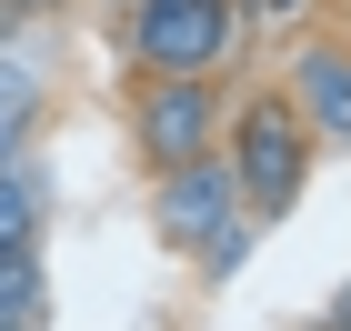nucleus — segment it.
I'll list each match as a JSON object with an SVG mask.
<instances>
[{
  "label": "nucleus",
  "mask_w": 351,
  "mask_h": 331,
  "mask_svg": "<svg viewBox=\"0 0 351 331\" xmlns=\"http://www.w3.org/2000/svg\"><path fill=\"white\" fill-rule=\"evenodd\" d=\"M311 161H322V140H311V121L291 110V90L231 101V121H221V171H231V191H241L251 221L291 211V201L311 191Z\"/></svg>",
  "instance_id": "f257e3e1"
},
{
  "label": "nucleus",
  "mask_w": 351,
  "mask_h": 331,
  "mask_svg": "<svg viewBox=\"0 0 351 331\" xmlns=\"http://www.w3.org/2000/svg\"><path fill=\"white\" fill-rule=\"evenodd\" d=\"M151 231H161V251H181L201 281H231L251 251V211L241 191H231V171L211 161H181V171H151Z\"/></svg>",
  "instance_id": "f03ea898"
},
{
  "label": "nucleus",
  "mask_w": 351,
  "mask_h": 331,
  "mask_svg": "<svg viewBox=\"0 0 351 331\" xmlns=\"http://www.w3.org/2000/svg\"><path fill=\"white\" fill-rule=\"evenodd\" d=\"M131 10V60L141 71H181V81H221L241 51V0H121Z\"/></svg>",
  "instance_id": "7ed1b4c3"
},
{
  "label": "nucleus",
  "mask_w": 351,
  "mask_h": 331,
  "mask_svg": "<svg viewBox=\"0 0 351 331\" xmlns=\"http://www.w3.org/2000/svg\"><path fill=\"white\" fill-rule=\"evenodd\" d=\"M221 121H231L221 81L141 71V90H131V151H141V171H181V161H211V151H221Z\"/></svg>",
  "instance_id": "20e7f679"
},
{
  "label": "nucleus",
  "mask_w": 351,
  "mask_h": 331,
  "mask_svg": "<svg viewBox=\"0 0 351 331\" xmlns=\"http://www.w3.org/2000/svg\"><path fill=\"white\" fill-rule=\"evenodd\" d=\"M281 90H291V110L311 121L322 151H351V40H301Z\"/></svg>",
  "instance_id": "39448f33"
},
{
  "label": "nucleus",
  "mask_w": 351,
  "mask_h": 331,
  "mask_svg": "<svg viewBox=\"0 0 351 331\" xmlns=\"http://www.w3.org/2000/svg\"><path fill=\"white\" fill-rule=\"evenodd\" d=\"M30 131H40V60L0 40V161H21Z\"/></svg>",
  "instance_id": "423d86ee"
},
{
  "label": "nucleus",
  "mask_w": 351,
  "mask_h": 331,
  "mask_svg": "<svg viewBox=\"0 0 351 331\" xmlns=\"http://www.w3.org/2000/svg\"><path fill=\"white\" fill-rule=\"evenodd\" d=\"M40 302H51L40 241H30V251H0V321H10V331H40Z\"/></svg>",
  "instance_id": "0eeeda50"
},
{
  "label": "nucleus",
  "mask_w": 351,
  "mask_h": 331,
  "mask_svg": "<svg viewBox=\"0 0 351 331\" xmlns=\"http://www.w3.org/2000/svg\"><path fill=\"white\" fill-rule=\"evenodd\" d=\"M30 241H40V191L21 161H0V251H30Z\"/></svg>",
  "instance_id": "6e6552de"
},
{
  "label": "nucleus",
  "mask_w": 351,
  "mask_h": 331,
  "mask_svg": "<svg viewBox=\"0 0 351 331\" xmlns=\"http://www.w3.org/2000/svg\"><path fill=\"white\" fill-rule=\"evenodd\" d=\"M10 21H51V10H71V0H0Z\"/></svg>",
  "instance_id": "1a4fd4ad"
},
{
  "label": "nucleus",
  "mask_w": 351,
  "mask_h": 331,
  "mask_svg": "<svg viewBox=\"0 0 351 331\" xmlns=\"http://www.w3.org/2000/svg\"><path fill=\"white\" fill-rule=\"evenodd\" d=\"M241 10H261V21H301L311 0H241Z\"/></svg>",
  "instance_id": "9d476101"
},
{
  "label": "nucleus",
  "mask_w": 351,
  "mask_h": 331,
  "mask_svg": "<svg viewBox=\"0 0 351 331\" xmlns=\"http://www.w3.org/2000/svg\"><path fill=\"white\" fill-rule=\"evenodd\" d=\"M331 331H351V291H341V311H331Z\"/></svg>",
  "instance_id": "9b49d317"
},
{
  "label": "nucleus",
  "mask_w": 351,
  "mask_h": 331,
  "mask_svg": "<svg viewBox=\"0 0 351 331\" xmlns=\"http://www.w3.org/2000/svg\"><path fill=\"white\" fill-rule=\"evenodd\" d=\"M0 331H10V321H0Z\"/></svg>",
  "instance_id": "f8f14e48"
}]
</instances>
